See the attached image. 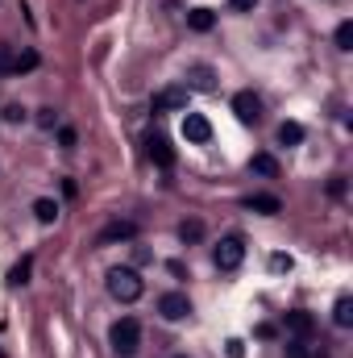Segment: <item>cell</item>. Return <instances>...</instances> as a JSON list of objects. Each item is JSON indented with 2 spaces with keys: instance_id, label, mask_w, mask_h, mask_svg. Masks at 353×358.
Segmentation results:
<instances>
[{
  "instance_id": "obj_1",
  "label": "cell",
  "mask_w": 353,
  "mask_h": 358,
  "mask_svg": "<svg viewBox=\"0 0 353 358\" xmlns=\"http://www.w3.org/2000/svg\"><path fill=\"white\" fill-rule=\"evenodd\" d=\"M141 292H146V279H141L133 267H112V271H108V296H112V300L133 304V300H141Z\"/></svg>"
},
{
  "instance_id": "obj_2",
  "label": "cell",
  "mask_w": 353,
  "mask_h": 358,
  "mask_svg": "<svg viewBox=\"0 0 353 358\" xmlns=\"http://www.w3.org/2000/svg\"><path fill=\"white\" fill-rule=\"evenodd\" d=\"M108 342H112V350L121 358L137 355V346H141V325H137V317H121V321L108 329Z\"/></svg>"
},
{
  "instance_id": "obj_3",
  "label": "cell",
  "mask_w": 353,
  "mask_h": 358,
  "mask_svg": "<svg viewBox=\"0 0 353 358\" xmlns=\"http://www.w3.org/2000/svg\"><path fill=\"white\" fill-rule=\"evenodd\" d=\"M133 238H137V221L117 217V221H108V225L96 234V246H117V242H133Z\"/></svg>"
},
{
  "instance_id": "obj_4",
  "label": "cell",
  "mask_w": 353,
  "mask_h": 358,
  "mask_svg": "<svg viewBox=\"0 0 353 358\" xmlns=\"http://www.w3.org/2000/svg\"><path fill=\"white\" fill-rule=\"evenodd\" d=\"M216 267L221 271H237L241 263H246V242L241 238H221V246H216Z\"/></svg>"
},
{
  "instance_id": "obj_5",
  "label": "cell",
  "mask_w": 353,
  "mask_h": 358,
  "mask_svg": "<svg viewBox=\"0 0 353 358\" xmlns=\"http://www.w3.org/2000/svg\"><path fill=\"white\" fill-rule=\"evenodd\" d=\"M150 108H154V113H179V108H187V88H183V83H175V88L154 92Z\"/></svg>"
},
{
  "instance_id": "obj_6",
  "label": "cell",
  "mask_w": 353,
  "mask_h": 358,
  "mask_svg": "<svg viewBox=\"0 0 353 358\" xmlns=\"http://www.w3.org/2000/svg\"><path fill=\"white\" fill-rule=\"evenodd\" d=\"M158 313L166 321H183V317H191V300L183 292H166V296H158Z\"/></svg>"
},
{
  "instance_id": "obj_7",
  "label": "cell",
  "mask_w": 353,
  "mask_h": 358,
  "mask_svg": "<svg viewBox=\"0 0 353 358\" xmlns=\"http://www.w3.org/2000/svg\"><path fill=\"white\" fill-rule=\"evenodd\" d=\"M183 138H187L191 146H204V142L212 138V125H208V117H204V113H187V117H183Z\"/></svg>"
},
{
  "instance_id": "obj_8",
  "label": "cell",
  "mask_w": 353,
  "mask_h": 358,
  "mask_svg": "<svg viewBox=\"0 0 353 358\" xmlns=\"http://www.w3.org/2000/svg\"><path fill=\"white\" fill-rule=\"evenodd\" d=\"M233 113H237L246 125H254V121L262 117V100H258L254 92H237V96H233Z\"/></svg>"
},
{
  "instance_id": "obj_9",
  "label": "cell",
  "mask_w": 353,
  "mask_h": 358,
  "mask_svg": "<svg viewBox=\"0 0 353 358\" xmlns=\"http://www.w3.org/2000/svg\"><path fill=\"white\" fill-rule=\"evenodd\" d=\"M246 209L250 213H262V217H275V213H283V200L270 196V192H254V196H246Z\"/></svg>"
},
{
  "instance_id": "obj_10",
  "label": "cell",
  "mask_w": 353,
  "mask_h": 358,
  "mask_svg": "<svg viewBox=\"0 0 353 358\" xmlns=\"http://www.w3.org/2000/svg\"><path fill=\"white\" fill-rule=\"evenodd\" d=\"M146 146H150V158H154V163H158L162 171H171V167H175V150H171V142H166L162 133H154V138H150Z\"/></svg>"
},
{
  "instance_id": "obj_11",
  "label": "cell",
  "mask_w": 353,
  "mask_h": 358,
  "mask_svg": "<svg viewBox=\"0 0 353 358\" xmlns=\"http://www.w3.org/2000/svg\"><path fill=\"white\" fill-rule=\"evenodd\" d=\"M287 329H291L295 338H312V334H316V317L304 313V309H295V313H287Z\"/></svg>"
},
{
  "instance_id": "obj_12",
  "label": "cell",
  "mask_w": 353,
  "mask_h": 358,
  "mask_svg": "<svg viewBox=\"0 0 353 358\" xmlns=\"http://www.w3.org/2000/svg\"><path fill=\"white\" fill-rule=\"evenodd\" d=\"M179 242H183V246H200V242H204V221H200V217L179 221Z\"/></svg>"
},
{
  "instance_id": "obj_13",
  "label": "cell",
  "mask_w": 353,
  "mask_h": 358,
  "mask_svg": "<svg viewBox=\"0 0 353 358\" xmlns=\"http://www.w3.org/2000/svg\"><path fill=\"white\" fill-rule=\"evenodd\" d=\"M250 171L262 175V179H279V158L275 154H254L250 158Z\"/></svg>"
},
{
  "instance_id": "obj_14",
  "label": "cell",
  "mask_w": 353,
  "mask_h": 358,
  "mask_svg": "<svg viewBox=\"0 0 353 358\" xmlns=\"http://www.w3.org/2000/svg\"><path fill=\"white\" fill-rule=\"evenodd\" d=\"M187 25H191L196 33H208V29L216 25V17H212V8H191V13H187Z\"/></svg>"
},
{
  "instance_id": "obj_15",
  "label": "cell",
  "mask_w": 353,
  "mask_h": 358,
  "mask_svg": "<svg viewBox=\"0 0 353 358\" xmlns=\"http://www.w3.org/2000/svg\"><path fill=\"white\" fill-rule=\"evenodd\" d=\"M279 142H283V146H300V142H304V125H300V121H283V125H279Z\"/></svg>"
},
{
  "instance_id": "obj_16",
  "label": "cell",
  "mask_w": 353,
  "mask_h": 358,
  "mask_svg": "<svg viewBox=\"0 0 353 358\" xmlns=\"http://www.w3.org/2000/svg\"><path fill=\"white\" fill-rule=\"evenodd\" d=\"M33 217H37L42 225H54V221H58V204L42 196V200H33Z\"/></svg>"
},
{
  "instance_id": "obj_17",
  "label": "cell",
  "mask_w": 353,
  "mask_h": 358,
  "mask_svg": "<svg viewBox=\"0 0 353 358\" xmlns=\"http://www.w3.org/2000/svg\"><path fill=\"white\" fill-rule=\"evenodd\" d=\"M33 67H37V50H21L8 71H12V75H25V71H33Z\"/></svg>"
},
{
  "instance_id": "obj_18",
  "label": "cell",
  "mask_w": 353,
  "mask_h": 358,
  "mask_svg": "<svg viewBox=\"0 0 353 358\" xmlns=\"http://www.w3.org/2000/svg\"><path fill=\"white\" fill-rule=\"evenodd\" d=\"M29 271H33V259L25 254V259H21V263H17L12 271H8V284H12V288H21V284H29Z\"/></svg>"
},
{
  "instance_id": "obj_19",
  "label": "cell",
  "mask_w": 353,
  "mask_h": 358,
  "mask_svg": "<svg viewBox=\"0 0 353 358\" xmlns=\"http://www.w3.org/2000/svg\"><path fill=\"white\" fill-rule=\"evenodd\" d=\"M333 321H337L341 329H350V325H353V300H350V296H341V300H337V309H333Z\"/></svg>"
},
{
  "instance_id": "obj_20",
  "label": "cell",
  "mask_w": 353,
  "mask_h": 358,
  "mask_svg": "<svg viewBox=\"0 0 353 358\" xmlns=\"http://www.w3.org/2000/svg\"><path fill=\"white\" fill-rule=\"evenodd\" d=\"M191 83H196L200 92H212V71H208V67H191Z\"/></svg>"
},
{
  "instance_id": "obj_21",
  "label": "cell",
  "mask_w": 353,
  "mask_h": 358,
  "mask_svg": "<svg viewBox=\"0 0 353 358\" xmlns=\"http://www.w3.org/2000/svg\"><path fill=\"white\" fill-rule=\"evenodd\" d=\"M337 50H353V21L337 25Z\"/></svg>"
},
{
  "instance_id": "obj_22",
  "label": "cell",
  "mask_w": 353,
  "mask_h": 358,
  "mask_svg": "<svg viewBox=\"0 0 353 358\" xmlns=\"http://www.w3.org/2000/svg\"><path fill=\"white\" fill-rule=\"evenodd\" d=\"M58 142H62V150H75V142H79V133H75L71 125H62V129H58Z\"/></svg>"
},
{
  "instance_id": "obj_23",
  "label": "cell",
  "mask_w": 353,
  "mask_h": 358,
  "mask_svg": "<svg viewBox=\"0 0 353 358\" xmlns=\"http://www.w3.org/2000/svg\"><path fill=\"white\" fill-rule=\"evenodd\" d=\"M225 355L229 358H246V342H241V338H229V342H225Z\"/></svg>"
},
{
  "instance_id": "obj_24",
  "label": "cell",
  "mask_w": 353,
  "mask_h": 358,
  "mask_svg": "<svg viewBox=\"0 0 353 358\" xmlns=\"http://www.w3.org/2000/svg\"><path fill=\"white\" fill-rule=\"evenodd\" d=\"M4 121H8V125H21V121H25V108H21V104H8V108H4Z\"/></svg>"
},
{
  "instance_id": "obj_25",
  "label": "cell",
  "mask_w": 353,
  "mask_h": 358,
  "mask_svg": "<svg viewBox=\"0 0 353 358\" xmlns=\"http://www.w3.org/2000/svg\"><path fill=\"white\" fill-rule=\"evenodd\" d=\"M270 271H291V259L287 254H270Z\"/></svg>"
},
{
  "instance_id": "obj_26",
  "label": "cell",
  "mask_w": 353,
  "mask_h": 358,
  "mask_svg": "<svg viewBox=\"0 0 353 358\" xmlns=\"http://www.w3.org/2000/svg\"><path fill=\"white\" fill-rule=\"evenodd\" d=\"M287 358H312V355L304 350V342H291V346H287Z\"/></svg>"
},
{
  "instance_id": "obj_27",
  "label": "cell",
  "mask_w": 353,
  "mask_h": 358,
  "mask_svg": "<svg viewBox=\"0 0 353 358\" xmlns=\"http://www.w3.org/2000/svg\"><path fill=\"white\" fill-rule=\"evenodd\" d=\"M8 67H12V54H8V46H0V75H8Z\"/></svg>"
},
{
  "instance_id": "obj_28",
  "label": "cell",
  "mask_w": 353,
  "mask_h": 358,
  "mask_svg": "<svg viewBox=\"0 0 353 358\" xmlns=\"http://www.w3.org/2000/svg\"><path fill=\"white\" fill-rule=\"evenodd\" d=\"M229 4H233L237 13H254V8H258V0H229Z\"/></svg>"
},
{
  "instance_id": "obj_29",
  "label": "cell",
  "mask_w": 353,
  "mask_h": 358,
  "mask_svg": "<svg viewBox=\"0 0 353 358\" xmlns=\"http://www.w3.org/2000/svg\"><path fill=\"white\" fill-rule=\"evenodd\" d=\"M254 334H258V338H266V342H270V338H275V334H279V329H275V325H258V329H254Z\"/></svg>"
},
{
  "instance_id": "obj_30",
  "label": "cell",
  "mask_w": 353,
  "mask_h": 358,
  "mask_svg": "<svg viewBox=\"0 0 353 358\" xmlns=\"http://www.w3.org/2000/svg\"><path fill=\"white\" fill-rule=\"evenodd\" d=\"M175 358H187V355H175Z\"/></svg>"
}]
</instances>
